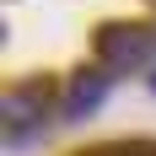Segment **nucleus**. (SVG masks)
Instances as JSON below:
<instances>
[{
  "label": "nucleus",
  "instance_id": "nucleus-1",
  "mask_svg": "<svg viewBox=\"0 0 156 156\" xmlns=\"http://www.w3.org/2000/svg\"><path fill=\"white\" fill-rule=\"evenodd\" d=\"M97 54H102V70H135L151 54V32L145 27H108V32H97Z\"/></svg>",
  "mask_w": 156,
  "mask_h": 156
},
{
  "label": "nucleus",
  "instance_id": "nucleus-2",
  "mask_svg": "<svg viewBox=\"0 0 156 156\" xmlns=\"http://www.w3.org/2000/svg\"><path fill=\"white\" fill-rule=\"evenodd\" d=\"M0 108H5V124H11V135L16 140H22V129H32V124H43V113H48V97L43 92H11L5 97V102H0Z\"/></svg>",
  "mask_w": 156,
  "mask_h": 156
},
{
  "label": "nucleus",
  "instance_id": "nucleus-3",
  "mask_svg": "<svg viewBox=\"0 0 156 156\" xmlns=\"http://www.w3.org/2000/svg\"><path fill=\"white\" fill-rule=\"evenodd\" d=\"M102 97H108V70H86V76H76V86H70V97H65V119H86Z\"/></svg>",
  "mask_w": 156,
  "mask_h": 156
},
{
  "label": "nucleus",
  "instance_id": "nucleus-4",
  "mask_svg": "<svg viewBox=\"0 0 156 156\" xmlns=\"http://www.w3.org/2000/svg\"><path fill=\"white\" fill-rule=\"evenodd\" d=\"M102 156H156V145H113V151H102Z\"/></svg>",
  "mask_w": 156,
  "mask_h": 156
}]
</instances>
